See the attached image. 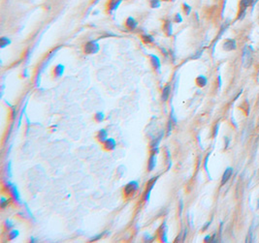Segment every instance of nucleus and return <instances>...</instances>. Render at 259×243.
<instances>
[{
  "mask_svg": "<svg viewBox=\"0 0 259 243\" xmlns=\"http://www.w3.org/2000/svg\"><path fill=\"white\" fill-rule=\"evenodd\" d=\"M242 62H243V66H244L245 68L250 67L251 63H252V50H251V47L245 46L244 50H243Z\"/></svg>",
  "mask_w": 259,
  "mask_h": 243,
  "instance_id": "1",
  "label": "nucleus"
},
{
  "mask_svg": "<svg viewBox=\"0 0 259 243\" xmlns=\"http://www.w3.org/2000/svg\"><path fill=\"white\" fill-rule=\"evenodd\" d=\"M99 49L100 47L99 44L97 43V41H90L84 45L83 51L87 54H95L99 51Z\"/></svg>",
  "mask_w": 259,
  "mask_h": 243,
  "instance_id": "2",
  "label": "nucleus"
},
{
  "mask_svg": "<svg viewBox=\"0 0 259 243\" xmlns=\"http://www.w3.org/2000/svg\"><path fill=\"white\" fill-rule=\"evenodd\" d=\"M139 184L137 181H130L127 185L124 187V194L126 196H130V195H133L137 190H138Z\"/></svg>",
  "mask_w": 259,
  "mask_h": 243,
  "instance_id": "3",
  "label": "nucleus"
},
{
  "mask_svg": "<svg viewBox=\"0 0 259 243\" xmlns=\"http://www.w3.org/2000/svg\"><path fill=\"white\" fill-rule=\"evenodd\" d=\"M122 2V0H109V2L107 4V9L109 13H113L114 11H115L119 6Z\"/></svg>",
  "mask_w": 259,
  "mask_h": 243,
  "instance_id": "4",
  "label": "nucleus"
},
{
  "mask_svg": "<svg viewBox=\"0 0 259 243\" xmlns=\"http://www.w3.org/2000/svg\"><path fill=\"white\" fill-rule=\"evenodd\" d=\"M150 58H151V65L153 67V69H154L157 73H160L161 63H160L159 58H158L157 56H155V55H153V54H151Z\"/></svg>",
  "mask_w": 259,
  "mask_h": 243,
  "instance_id": "5",
  "label": "nucleus"
},
{
  "mask_svg": "<svg viewBox=\"0 0 259 243\" xmlns=\"http://www.w3.org/2000/svg\"><path fill=\"white\" fill-rule=\"evenodd\" d=\"M236 47H237L236 41L233 40V39L227 40L223 44V49L225 50H236Z\"/></svg>",
  "mask_w": 259,
  "mask_h": 243,
  "instance_id": "6",
  "label": "nucleus"
},
{
  "mask_svg": "<svg viewBox=\"0 0 259 243\" xmlns=\"http://www.w3.org/2000/svg\"><path fill=\"white\" fill-rule=\"evenodd\" d=\"M232 173H233V168H226L225 172H224V173H223V175H222V180H221V185H224V184L229 180L230 177H231V175H232Z\"/></svg>",
  "mask_w": 259,
  "mask_h": 243,
  "instance_id": "7",
  "label": "nucleus"
},
{
  "mask_svg": "<svg viewBox=\"0 0 259 243\" xmlns=\"http://www.w3.org/2000/svg\"><path fill=\"white\" fill-rule=\"evenodd\" d=\"M125 25L127 26V27H128L130 30H134V29L137 27V26H138V23L136 22V19H135L134 18L129 17V18H127V19H126Z\"/></svg>",
  "mask_w": 259,
  "mask_h": 243,
  "instance_id": "8",
  "label": "nucleus"
},
{
  "mask_svg": "<svg viewBox=\"0 0 259 243\" xmlns=\"http://www.w3.org/2000/svg\"><path fill=\"white\" fill-rule=\"evenodd\" d=\"M105 148L107 150H113L115 148V145H117V142L114 139H107V141L104 142Z\"/></svg>",
  "mask_w": 259,
  "mask_h": 243,
  "instance_id": "9",
  "label": "nucleus"
},
{
  "mask_svg": "<svg viewBox=\"0 0 259 243\" xmlns=\"http://www.w3.org/2000/svg\"><path fill=\"white\" fill-rule=\"evenodd\" d=\"M9 189H10V193H11V195L14 197V199L16 200H18V202H20V194L18 192L17 187L15 185H12V184H9Z\"/></svg>",
  "mask_w": 259,
  "mask_h": 243,
  "instance_id": "10",
  "label": "nucleus"
},
{
  "mask_svg": "<svg viewBox=\"0 0 259 243\" xmlns=\"http://www.w3.org/2000/svg\"><path fill=\"white\" fill-rule=\"evenodd\" d=\"M107 139H108L107 131L105 130V129L100 130L99 133H98V140H99V141H100V142H103V144H104V142L107 141Z\"/></svg>",
  "mask_w": 259,
  "mask_h": 243,
  "instance_id": "11",
  "label": "nucleus"
},
{
  "mask_svg": "<svg viewBox=\"0 0 259 243\" xmlns=\"http://www.w3.org/2000/svg\"><path fill=\"white\" fill-rule=\"evenodd\" d=\"M63 72H64V66L61 65V64H59L54 69V74H55V76L57 77V78L61 77L63 75Z\"/></svg>",
  "mask_w": 259,
  "mask_h": 243,
  "instance_id": "12",
  "label": "nucleus"
},
{
  "mask_svg": "<svg viewBox=\"0 0 259 243\" xmlns=\"http://www.w3.org/2000/svg\"><path fill=\"white\" fill-rule=\"evenodd\" d=\"M170 92H171V87L167 85L164 89H163V92H162V100L163 101H167L169 96H170Z\"/></svg>",
  "mask_w": 259,
  "mask_h": 243,
  "instance_id": "13",
  "label": "nucleus"
},
{
  "mask_svg": "<svg viewBox=\"0 0 259 243\" xmlns=\"http://www.w3.org/2000/svg\"><path fill=\"white\" fill-rule=\"evenodd\" d=\"M163 29H164V31L167 33V35H172V23L171 22H169V20H166L165 23H164V26H163Z\"/></svg>",
  "mask_w": 259,
  "mask_h": 243,
  "instance_id": "14",
  "label": "nucleus"
},
{
  "mask_svg": "<svg viewBox=\"0 0 259 243\" xmlns=\"http://www.w3.org/2000/svg\"><path fill=\"white\" fill-rule=\"evenodd\" d=\"M207 82H208V81H207V78H206L205 76H199V77L196 78V83L198 84L200 87L205 86L206 84H207Z\"/></svg>",
  "mask_w": 259,
  "mask_h": 243,
  "instance_id": "15",
  "label": "nucleus"
},
{
  "mask_svg": "<svg viewBox=\"0 0 259 243\" xmlns=\"http://www.w3.org/2000/svg\"><path fill=\"white\" fill-rule=\"evenodd\" d=\"M155 165H156V161H155V154L153 153V154L151 156L150 160H149V171H152L153 168H155Z\"/></svg>",
  "mask_w": 259,
  "mask_h": 243,
  "instance_id": "16",
  "label": "nucleus"
},
{
  "mask_svg": "<svg viewBox=\"0 0 259 243\" xmlns=\"http://www.w3.org/2000/svg\"><path fill=\"white\" fill-rule=\"evenodd\" d=\"M142 40L145 42L146 44H151L152 43L153 41H154V39H153V37L150 34H144L142 35Z\"/></svg>",
  "mask_w": 259,
  "mask_h": 243,
  "instance_id": "17",
  "label": "nucleus"
},
{
  "mask_svg": "<svg viewBox=\"0 0 259 243\" xmlns=\"http://www.w3.org/2000/svg\"><path fill=\"white\" fill-rule=\"evenodd\" d=\"M253 1H254V0H242L241 1V9L246 10V8L250 6V5L253 3Z\"/></svg>",
  "mask_w": 259,
  "mask_h": 243,
  "instance_id": "18",
  "label": "nucleus"
},
{
  "mask_svg": "<svg viewBox=\"0 0 259 243\" xmlns=\"http://www.w3.org/2000/svg\"><path fill=\"white\" fill-rule=\"evenodd\" d=\"M0 42H1V47L2 49H4L5 47L8 46L11 44V41H10V39L6 38V37H1V39H0Z\"/></svg>",
  "mask_w": 259,
  "mask_h": 243,
  "instance_id": "19",
  "label": "nucleus"
},
{
  "mask_svg": "<svg viewBox=\"0 0 259 243\" xmlns=\"http://www.w3.org/2000/svg\"><path fill=\"white\" fill-rule=\"evenodd\" d=\"M150 5L153 9H157L160 7V0H150Z\"/></svg>",
  "mask_w": 259,
  "mask_h": 243,
  "instance_id": "20",
  "label": "nucleus"
},
{
  "mask_svg": "<svg viewBox=\"0 0 259 243\" xmlns=\"http://www.w3.org/2000/svg\"><path fill=\"white\" fill-rule=\"evenodd\" d=\"M252 231H253V227H251V228L250 229V231H248V234H247V239H246V242H247V243H250V242H253V234H252Z\"/></svg>",
  "mask_w": 259,
  "mask_h": 243,
  "instance_id": "21",
  "label": "nucleus"
},
{
  "mask_svg": "<svg viewBox=\"0 0 259 243\" xmlns=\"http://www.w3.org/2000/svg\"><path fill=\"white\" fill-rule=\"evenodd\" d=\"M18 236H19V231L14 230V231H12L9 234V239H10V240H13V239H15L16 237H18Z\"/></svg>",
  "mask_w": 259,
  "mask_h": 243,
  "instance_id": "22",
  "label": "nucleus"
},
{
  "mask_svg": "<svg viewBox=\"0 0 259 243\" xmlns=\"http://www.w3.org/2000/svg\"><path fill=\"white\" fill-rule=\"evenodd\" d=\"M104 117H105V115L101 112H99V113H97L96 114H95V119H96V121H98V122H101V121H103Z\"/></svg>",
  "mask_w": 259,
  "mask_h": 243,
  "instance_id": "23",
  "label": "nucleus"
},
{
  "mask_svg": "<svg viewBox=\"0 0 259 243\" xmlns=\"http://www.w3.org/2000/svg\"><path fill=\"white\" fill-rule=\"evenodd\" d=\"M8 203H9V200H7L6 198H4V197H2L1 198V203H0V204H1V207L2 208H5L8 205Z\"/></svg>",
  "mask_w": 259,
  "mask_h": 243,
  "instance_id": "24",
  "label": "nucleus"
},
{
  "mask_svg": "<svg viewBox=\"0 0 259 243\" xmlns=\"http://www.w3.org/2000/svg\"><path fill=\"white\" fill-rule=\"evenodd\" d=\"M183 7L184 13H186V15H189V14H190V11H191V8H190L189 5H187L186 3H184V4L183 5Z\"/></svg>",
  "mask_w": 259,
  "mask_h": 243,
  "instance_id": "25",
  "label": "nucleus"
},
{
  "mask_svg": "<svg viewBox=\"0 0 259 243\" xmlns=\"http://www.w3.org/2000/svg\"><path fill=\"white\" fill-rule=\"evenodd\" d=\"M175 22L176 23H182L183 22V19H182L181 15H179V14H176V16H175Z\"/></svg>",
  "mask_w": 259,
  "mask_h": 243,
  "instance_id": "26",
  "label": "nucleus"
},
{
  "mask_svg": "<svg viewBox=\"0 0 259 243\" xmlns=\"http://www.w3.org/2000/svg\"><path fill=\"white\" fill-rule=\"evenodd\" d=\"M103 234H99V235H97V236H95V237H93V238L91 239V241H95V240H97V239H99L100 237H101Z\"/></svg>",
  "mask_w": 259,
  "mask_h": 243,
  "instance_id": "27",
  "label": "nucleus"
},
{
  "mask_svg": "<svg viewBox=\"0 0 259 243\" xmlns=\"http://www.w3.org/2000/svg\"><path fill=\"white\" fill-rule=\"evenodd\" d=\"M6 225H7L6 227H7L8 229L11 228V227H13V224H11V222H10V221H7V222H6Z\"/></svg>",
  "mask_w": 259,
  "mask_h": 243,
  "instance_id": "28",
  "label": "nucleus"
},
{
  "mask_svg": "<svg viewBox=\"0 0 259 243\" xmlns=\"http://www.w3.org/2000/svg\"><path fill=\"white\" fill-rule=\"evenodd\" d=\"M209 240H211V236H210V235L206 236V237H205V241H206V242H208Z\"/></svg>",
  "mask_w": 259,
  "mask_h": 243,
  "instance_id": "29",
  "label": "nucleus"
},
{
  "mask_svg": "<svg viewBox=\"0 0 259 243\" xmlns=\"http://www.w3.org/2000/svg\"><path fill=\"white\" fill-rule=\"evenodd\" d=\"M257 208L259 209V199H258V200H257Z\"/></svg>",
  "mask_w": 259,
  "mask_h": 243,
  "instance_id": "30",
  "label": "nucleus"
},
{
  "mask_svg": "<svg viewBox=\"0 0 259 243\" xmlns=\"http://www.w3.org/2000/svg\"><path fill=\"white\" fill-rule=\"evenodd\" d=\"M162 1H165V2H168V1H173V0H162Z\"/></svg>",
  "mask_w": 259,
  "mask_h": 243,
  "instance_id": "31",
  "label": "nucleus"
}]
</instances>
